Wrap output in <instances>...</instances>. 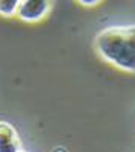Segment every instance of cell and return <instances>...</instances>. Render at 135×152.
Returning a JSON list of instances; mask_svg holds the SVG:
<instances>
[{"instance_id":"4","label":"cell","mask_w":135,"mask_h":152,"mask_svg":"<svg viewBox=\"0 0 135 152\" xmlns=\"http://www.w3.org/2000/svg\"><path fill=\"white\" fill-rule=\"evenodd\" d=\"M21 0H0V15L2 17H14Z\"/></svg>"},{"instance_id":"2","label":"cell","mask_w":135,"mask_h":152,"mask_svg":"<svg viewBox=\"0 0 135 152\" xmlns=\"http://www.w3.org/2000/svg\"><path fill=\"white\" fill-rule=\"evenodd\" d=\"M49 11H50V0H21L15 15L23 21L36 23L43 20Z\"/></svg>"},{"instance_id":"1","label":"cell","mask_w":135,"mask_h":152,"mask_svg":"<svg viewBox=\"0 0 135 152\" xmlns=\"http://www.w3.org/2000/svg\"><path fill=\"white\" fill-rule=\"evenodd\" d=\"M94 47L109 64L135 73V24L102 29L94 38Z\"/></svg>"},{"instance_id":"3","label":"cell","mask_w":135,"mask_h":152,"mask_svg":"<svg viewBox=\"0 0 135 152\" xmlns=\"http://www.w3.org/2000/svg\"><path fill=\"white\" fill-rule=\"evenodd\" d=\"M0 152H21L20 137L8 122H0Z\"/></svg>"},{"instance_id":"5","label":"cell","mask_w":135,"mask_h":152,"mask_svg":"<svg viewBox=\"0 0 135 152\" xmlns=\"http://www.w3.org/2000/svg\"><path fill=\"white\" fill-rule=\"evenodd\" d=\"M78 2L83 6H96V5H99L102 0H78Z\"/></svg>"}]
</instances>
